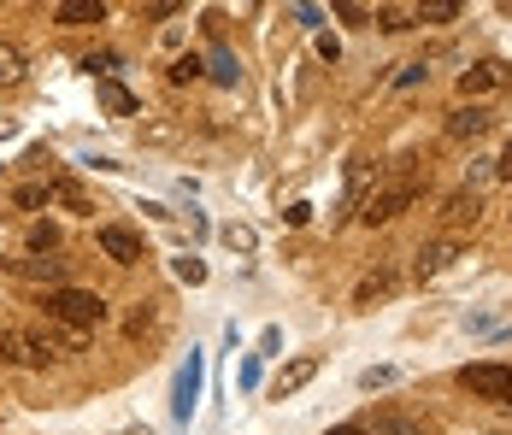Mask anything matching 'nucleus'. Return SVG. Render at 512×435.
Returning a JSON list of instances; mask_svg holds the SVG:
<instances>
[{
	"instance_id": "1",
	"label": "nucleus",
	"mask_w": 512,
	"mask_h": 435,
	"mask_svg": "<svg viewBox=\"0 0 512 435\" xmlns=\"http://www.w3.org/2000/svg\"><path fill=\"white\" fill-rule=\"evenodd\" d=\"M412 200H418V177H412L407 165H401V171H389V177H383L377 189H371L365 200H359V218H365V224L377 230V224H389V218H401V212H407Z\"/></svg>"
},
{
	"instance_id": "2",
	"label": "nucleus",
	"mask_w": 512,
	"mask_h": 435,
	"mask_svg": "<svg viewBox=\"0 0 512 435\" xmlns=\"http://www.w3.org/2000/svg\"><path fill=\"white\" fill-rule=\"evenodd\" d=\"M42 306H48L53 324H71V330H95V324L106 318V300H101V294H95V289H65V283H59V289H48V300H42Z\"/></svg>"
},
{
	"instance_id": "3",
	"label": "nucleus",
	"mask_w": 512,
	"mask_h": 435,
	"mask_svg": "<svg viewBox=\"0 0 512 435\" xmlns=\"http://www.w3.org/2000/svg\"><path fill=\"white\" fill-rule=\"evenodd\" d=\"M59 353L53 336H36V330H0V359L6 365H48Z\"/></svg>"
},
{
	"instance_id": "4",
	"label": "nucleus",
	"mask_w": 512,
	"mask_h": 435,
	"mask_svg": "<svg viewBox=\"0 0 512 435\" xmlns=\"http://www.w3.org/2000/svg\"><path fill=\"white\" fill-rule=\"evenodd\" d=\"M460 383L477 394V400H501L512 406V365H465Z\"/></svg>"
},
{
	"instance_id": "5",
	"label": "nucleus",
	"mask_w": 512,
	"mask_h": 435,
	"mask_svg": "<svg viewBox=\"0 0 512 435\" xmlns=\"http://www.w3.org/2000/svg\"><path fill=\"white\" fill-rule=\"evenodd\" d=\"M454 259H465V242H460V236H442V242H430L424 253H418V265H412V271H418V283H430V277H442Z\"/></svg>"
},
{
	"instance_id": "6",
	"label": "nucleus",
	"mask_w": 512,
	"mask_h": 435,
	"mask_svg": "<svg viewBox=\"0 0 512 435\" xmlns=\"http://www.w3.org/2000/svg\"><path fill=\"white\" fill-rule=\"evenodd\" d=\"M95 242H101V253L112 265H142V259H148V253H142V236H130V230H118V224H106Z\"/></svg>"
},
{
	"instance_id": "7",
	"label": "nucleus",
	"mask_w": 512,
	"mask_h": 435,
	"mask_svg": "<svg viewBox=\"0 0 512 435\" xmlns=\"http://www.w3.org/2000/svg\"><path fill=\"white\" fill-rule=\"evenodd\" d=\"M512 83V71L507 65H495V59H483V65H471L460 77V95H489V89H507Z\"/></svg>"
},
{
	"instance_id": "8",
	"label": "nucleus",
	"mask_w": 512,
	"mask_h": 435,
	"mask_svg": "<svg viewBox=\"0 0 512 435\" xmlns=\"http://www.w3.org/2000/svg\"><path fill=\"white\" fill-rule=\"evenodd\" d=\"M312 377H318V359H312V353H301V359H289V365L277 371V383H271V394L283 400V394H295V388H307Z\"/></svg>"
},
{
	"instance_id": "9",
	"label": "nucleus",
	"mask_w": 512,
	"mask_h": 435,
	"mask_svg": "<svg viewBox=\"0 0 512 435\" xmlns=\"http://www.w3.org/2000/svg\"><path fill=\"white\" fill-rule=\"evenodd\" d=\"M365 430H371V435H430V424H424V418H412V412H377Z\"/></svg>"
},
{
	"instance_id": "10",
	"label": "nucleus",
	"mask_w": 512,
	"mask_h": 435,
	"mask_svg": "<svg viewBox=\"0 0 512 435\" xmlns=\"http://www.w3.org/2000/svg\"><path fill=\"white\" fill-rule=\"evenodd\" d=\"M489 124H495V118H489L483 106H460V112L448 118V136H454V142H471V136H483Z\"/></svg>"
},
{
	"instance_id": "11",
	"label": "nucleus",
	"mask_w": 512,
	"mask_h": 435,
	"mask_svg": "<svg viewBox=\"0 0 512 435\" xmlns=\"http://www.w3.org/2000/svg\"><path fill=\"white\" fill-rule=\"evenodd\" d=\"M195 394H201V353H189V365H183V377H177V418L195 412Z\"/></svg>"
},
{
	"instance_id": "12",
	"label": "nucleus",
	"mask_w": 512,
	"mask_h": 435,
	"mask_svg": "<svg viewBox=\"0 0 512 435\" xmlns=\"http://www.w3.org/2000/svg\"><path fill=\"white\" fill-rule=\"evenodd\" d=\"M53 18H59V24H101L106 6H101V0H59V6H53Z\"/></svg>"
},
{
	"instance_id": "13",
	"label": "nucleus",
	"mask_w": 512,
	"mask_h": 435,
	"mask_svg": "<svg viewBox=\"0 0 512 435\" xmlns=\"http://www.w3.org/2000/svg\"><path fill=\"white\" fill-rule=\"evenodd\" d=\"M477 212H483V194L460 189V194H448V212H442V218H448V224H465V218H477Z\"/></svg>"
},
{
	"instance_id": "14",
	"label": "nucleus",
	"mask_w": 512,
	"mask_h": 435,
	"mask_svg": "<svg viewBox=\"0 0 512 435\" xmlns=\"http://www.w3.org/2000/svg\"><path fill=\"white\" fill-rule=\"evenodd\" d=\"M101 106L112 112V118H130V112H136V95H130L124 83H112V77H106V83H101Z\"/></svg>"
},
{
	"instance_id": "15",
	"label": "nucleus",
	"mask_w": 512,
	"mask_h": 435,
	"mask_svg": "<svg viewBox=\"0 0 512 435\" xmlns=\"http://www.w3.org/2000/svg\"><path fill=\"white\" fill-rule=\"evenodd\" d=\"M389 289H395V271H371V277L354 289V306H371L377 294H389Z\"/></svg>"
},
{
	"instance_id": "16",
	"label": "nucleus",
	"mask_w": 512,
	"mask_h": 435,
	"mask_svg": "<svg viewBox=\"0 0 512 435\" xmlns=\"http://www.w3.org/2000/svg\"><path fill=\"white\" fill-rule=\"evenodd\" d=\"M18 271H24V277H65V259H24V265H18ZM53 289H59V283H53Z\"/></svg>"
},
{
	"instance_id": "17",
	"label": "nucleus",
	"mask_w": 512,
	"mask_h": 435,
	"mask_svg": "<svg viewBox=\"0 0 512 435\" xmlns=\"http://www.w3.org/2000/svg\"><path fill=\"white\" fill-rule=\"evenodd\" d=\"M24 77V59H18V48H0V89H12Z\"/></svg>"
},
{
	"instance_id": "18",
	"label": "nucleus",
	"mask_w": 512,
	"mask_h": 435,
	"mask_svg": "<svg viewBox=\"0 0 512 435\" xmlns=\"http://www.w3.org/2000/svg\"><path fill=\"white\" fill-rule=\"evenodd\" d=\"M365 183H371V165H365V159H354V171H348V206H359V200H365Z\"/></svg>"
},
{
	"instance_id": "19",
	"label": "nucleus",
	"mask_w": 512,
	"mask_h": 435,
	"mask_svg": "<svg viewBox=\"0 0 512 435\" xmlns=\"http://www.w3.org/2000/svg\"><path fill=\"white\" fill-rule=\"evenodd\" d=\"M412 18H424V24H448V18H460V6H454V0H436V6H418Z\"/></svg>"
},
{
	"instance_id": "20",
	"label": "nucleus",
	"mask_w": 512,
	"mask_h": 435,
	"mask_svg": "<svg viewBox=\"0 0 512 435\" xmlns=\"http://www.w3.org/2000/svg\"><path fill=\"white\" fill-rule=\"evenodd\" d=\"M195 77H201V59H177L171 65V83H195Z\"/></svg>"
},
{
	"instance_id": "21",
	"label": "nucleus",
	"mask_w": 512,
	"mask_h": 435,
	"mask_svg": "<svg viewBox=\"0 0 512 435\" xmlns=\"http://www.w3.org/2000/svg\"><path fill=\"white\" fill-rule=\"evenodd\" d=\"M177 277H183V283H206V265L201 259H177Z\"/></svg>"
},
{
	"instance_id": "22",
	"label": "nucleus",
	"mask_w": 512,
	"mask_h": 435,
	"mask_svg": "<svg viewBox=\"0 0 512 435\" xmlns=\"http://www.w3.org/2000/svg\"><path fill=\"white\" fill-rule=\"evenodd\" d=\"M212 71H218V83H236V59L230 53H212Z\"/></svg>"
},
{
	"instance_id": "23",
	"label": "nucleus",
	"mask_w": 512,
	"mask_h": 435,
	"mask_svg": "<svg viewBox=\"0 0 512 435\" xmlns=\"http://www.w3.org/2000/svg\"><path fill=\"white\" fill-rule=\"evenodd\" d=\"M53 242H59V236H53V224H36V230H30V247H36V253L53 247Z\"/></svg>"
},
{
	"instance_id": "24",
	"label": "nucleus",
	"mask_w": 512,
	"mask_h": 435,
	"mask_svg": "<svg viewBox=\"0 0 512 435\" xmlns=\"http://www.w3.org/2000/svg\"><path fill=\"white\" fill-rule=\"evenodd\" d=\"M18 206H30V212H36V206H48V189H18Z\"/></svg>"
},
{
	"instance_id": "25",
	"label": "nucleus",
	"mask_w": 512,
	"mask_h": 435,
	"mask_svg": "<svg viewBox=\"0 0 512 435\" xmlns=\"http://www.w3.org/2000/svg\"><path fill=\"white\" fill-rule=\"evenodd\" d=\"M148 324H154V312H148V306H142V312H130V324H124V330H130V336H142V330H148Z\"/></svg>"
},
{
	"instance_id": "26",
	"label": "nucleus",
	"mask_w": 512,
	"mask_h": 435,
	"mask_svg": "<svg viewBox=\"0 0 512 435\" xmlns=\"http://www.w3.org/2000/svg\"><path fill=\"white\" fill-rule=\"evenodd\" d=\"M359 383H365V388H389V383H395V371H365Z\"/></svg>"
},
{
	"instance_id": "27",
	"label": "nucleus",
	"mask_w": 512,
	"mask_h": 435,
	"mask_svg": "<svg viewBox=\"0 0 512 435\" xmlns=\"http://www.w3.org/2000/svg\"><path fill=\"white\" fill-rule=\"evenodd\" d=\"M495 171H501V177H507V183H512V147H507V153H501V159H495Z\"/></svg>"
},
{
	"instance_id": "28",
	"label": "nucleus",
	"mask_w": 512,
	"mask_h": 435,
	"mask_svg": "<svg viewBox=\"0 0 512 435\" xmlns=\"http://www.w3.org/2000/svg\"><path fill=\"white\" fill-rule=\"evenodd\" d=\"M330 435H371L365 424H342V430H330Z\"/></svg>"
},
{
	"instance_id": "29",
	"label": "nucleus",
	"mask_w": 512,
	"mask_h": 435,
	"mask_svg": "<svg viewBox=\"0 0 512 435\" xmlns=\"http://www.w3.org/2000/svg\"><path fill=\"white\" fill-rule=\"evenodd\" d=\"M124 435H148V430H124Z\"/></svg>"
}]
</instances>
